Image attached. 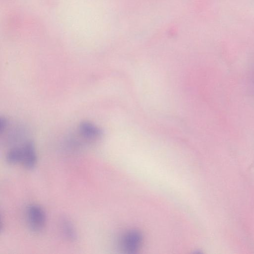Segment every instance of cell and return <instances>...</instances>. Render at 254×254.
<instances>
[{
    "mask_svg": "<svg viewBox=\"0 0 254 254\" xmlns=\"http://www.w3.org/2000/svg\"><path fill=\"white\" fill-rule=\"evenodd\" d=\"M23 159L22 145L15 146L8 150L6 156V160L10 164L14 165L22 162Z\"/></svg>",
    "mask_w": 254,
    "mask_h": 254,
    "instance_id": "obj_6",
    "label": "cell"
},
{
    "mask_svg": "<svg viewBox=\"0 0 254 254\" xmlns=\"http://www.w3.org/2000/svg\"><path fill=\"white\" fill-rule=\"evenodd\" d=\"M251 76H252L251 79V83H252V86L253 87V88L254 90V70H253V71Z\"/></svg>",
    "mask_w": 254,
    "mask_h": 254,
    "instance_id": "obj_7",
    "label": "cell"
},
{
    "mask_svg": "<svg viewBox=\"0 0 254 254\" xmlns=\"http://www.w3.org/2000/svg\"><path fill=\"white\" fill-rule=\"evenodd\" d=\"M23 159L22 163L27 169H32L37 162V156L34 142L30 140L22 144Z\"/></svg>",
    "mask_w": 254,
    "mask_h": 254,
    "instance_id": "obj_2",
    "label": "cell"
},
{
    "mask_svg": "<svg viewBox=\"0 0 254 254\" xmlns=\"http://www.w3.org/2000/svg\"><path fill=\"white\" fill-rule=\"evenodd\" d=\"M61 225L63 233L65 238L69 241H74L77 238V234L71 221L66 217H63Z\"/></svg>",
    "mask_w": 254,
    "mask_h": 254,
    "instance_id": "obj_5",
    "label": "cell"
},
{
    "mask_svg": "<svg viewBox=\"0 0 254 254\" xmlns=\"http://www.w3.org/2000/svg\"><path fill=\"white\" fill-rule=\"evenodd\" d=\"M81 135L87 139H94L100 137L102 132L97 126L89 122H81L78 127Z\"/></svg>",
    "mask_w": 254,
    "mask_h": 254,
    "instance_id": "obj_4",
    "label": "cell"
},
{
    "mask_svg": "<svg viewBox=\"0 0 254 254\" xmlns=\"http://www.w3.org/2000/svg\"><path fill=\"white\" fill-rule=\"evenodd\" d=\"M28 224L31 230L38 232L43 230L46 222L45 211L39 205L31 204L26 209Z\"/></svg>",
    "mask_w": 254,
    "mask_h": 254,
    "instance_id": "obj_1",
    "label": "cell"
},
{
    "mask_svg": "<svg viewBox=\"0 0 254 254\" xmlns=\"http://www.w3.org/2000/svg\"><path fill=\"white\" fill-rule=\"evenodd\" d=\"M141 240V235L138 232L135 231L129 232L122 239V247L127 253H133L139 247Z\"/></svg>",
    "mask_w": 254,
    "mask_h": 254,
    "instance_id": "obj_3",
    "label": "cell"
}]
</instances>
